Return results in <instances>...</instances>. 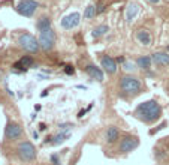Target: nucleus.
I'll return each instance as SVG.
<instances>
[{
	"label": "nucleus",
	"mask_w": 169,
	"mask_h": 165,
	"mask_svg": "<svg viewBox=\"0 0 169 165\" xmlns=\"http://www.w3.org/2000/svg\"><path fill=\"white\" fill-rule=\"evenodd\" d=\"M79 21H81V15H79L78 12H73V14L66 15V17L61 20V27H63V29L70 30V29L77 27V26L79 24Z\"/></svg>",
	"instance_id": "nucleus-7"
},
{
	"label": "nucleus",
	"mask_w": 169,
	"mask_h": 165,
	"mask_svg": "<svg viewBox=\"0 0 169 165\" xmlns=\"http://www.w3.org/2000/svg\"><path fill=\"white\" fill-rule=\"evenodd\" d=\"M118 129L115 128V126H111V128H108V132H106V141L108 143H115L118 140Z\"/></svg>",
	"instance_id": "nucleus-16"
},
{
	"label": "nucleus",
	"mask_w": 169,
	"mask_h": 165,
	"mask_svg": "<svg viewBox=\"0 0 169 165\" xmlns=\"http://www.w3.org/2000/svg\"><path fill=\"white\" fill-rule=\"evenodd\" d=\"M136 39H138L142 45H150V42H151V36H150V33H148L147 30H139V32L136 33Z\"/></svg>",
	"instance_id": "nucleus-15"
},
{
	"label": "nucleus",
	"mask_w": 169,
	"mask_h": 165,
	"mask_svg": "<svg viewBox=\"0 0 169 165\" xmlns=\"http://www.w3.org/2000/svg\"><path fill=\"white\" fill-rule=\"evenodd\" d=\"M56 44V35L51 29H46V30H42L41 35H39V45L42 50L45 51H49L51 48L54 47Z\"/></svg>",
	"instance_id": "nucleus-5"
},
{
	"label": "nucleus",
	"mask_w": 169,
	"mask_h": 165,
	"mask_svg": "<svg viewBox=\"0 0 169 165\" xmlns=\"http://www.w3.org/2000/svg\"><path fill=\"white\" fill-rule=\"evenodd\" d=\"M117 62L118 63H124V57H117Z\"/></svg>",
	"instance_id": "nucleus-26"
},
{
	"label": "nucleus",
	"mask_w": 169,
	"mask_h": 165,
	"mask_svg": "<svg viewBox=\"0 0 169 165\" xmlns=\"http://www.w3.org/2000/svg\"><path fill=\"white\" fill-rule=\"evenodd\" d=\"M0 80H2V75H0Z\"/></svg>",
	"instance_id": "nucleus-29"
},
{
	"label": "nucleus",
	"mask_w": 169,
	"mask_h": 165,
	"mask_svg": "<svg viewBox=\"0 0 169 165\" xmlns=\"http://www.w3.org/2000/svg\"><path fill=\"white\" fill-rule=\"evenodd\" d=\"M32 66H33V59H32V57H29V56L21 57V59L14 65V68H15L17 71H27V69H29V68H32Z\"/></svg>",
	"instance_id": "nucleus-11"
},
{
	"label": "nucleus",
	"mask_w": 169,
	"mask_h": 165,
	"mask_svg": "<svg viewBox=\"0 0 169 165\" xmlns=\"http://www.w3.org/2000/svg\"><path fill=\"white\" fill-rule=\"evenodd\" d=\"M21 134H23V129H21L20 125H17V123H8V125H6L5 137H6L8 140H15V138L21 137Z\"/></svg>",
	"instance_id": "nucleus-9"
},
{
	"label": "nucleus",
	"mask_w": 169,
	"mask_h": 165,
	"mask_svg": "<svg viewBox=\"0 0 169 165\" xmlns=\"http://www.w3.org/2000/svg\"><path fill=\"white\" fill-rule=\"evenodd\" d=\"M18 155H20V158L23 161L30 162V161L36 159V149H34V146L30 141H24L18 146Z\"/></svg>",
	"instance_id": "nucleus-3"
},
{
	"label": "nucleus",
	"mask_w": 169,
	"mask_h": 165,
	"mask_svg": "<svg viewBox=\"0 0 169 165\" xmlns=\"http://www.w3.org/2000/svg\"><path fill=\"white\" fill-rule=\"evenodd\" d=\"M136 114L144 122L151 123V122H156L162 116V107L159 105L156 101H147V102H142L138 105Z\"/></svg>",
	"instance_id": "nucleus-1"
},
{
	"label": "nucleus",
	"mask_w": 169,
	"mask_h": 165,
	"mask_svg": "<svg viewBox=\"0 0 169 165\" xmlns=\"http://www.w3.org/2000/svg\"><path fill=\"white\" fill-rule=\"evenodd\" d=\"M151 62H153V59H151L150 56H141L139 59L136 60L138 66L142 68V69H150V68H151Z\"/></svg>",
	"instance_id": "nucleus-17"
},
{
	"label": "nucleus",
	"mask_w": 169,
	"mask_h": 165,
	"mask_svg": "<svg viewBox=\"0 0 169 165\" xmlns=\"http://www.w3.org/2000/svg\"><path fill=\"white\" fill-rule=\"evenodd\" d=\"M166 125H168V122H163V123H162V125H159L157 128H156V129H153V131H151V132H150V134H151V135H153V134H156V132H157V131L163 129V128H165V126H166Z\"/></svg>",
	"instance_id": "nucleus-23"
},
{
	"label": "nucleus",
	"mask_w": 169,
	"mask_h": 165,
	"mask_svg": "<svg viewBox=\"0 0 169 165\" xmlns=\"http://www.w3.org/2000/svg\"><path fill=\"white\" fill-rule=\"evenodd\" d=\"M123 68H124V71H127V72H133L136 69L135 63H132V62H124Z\"/></svg>",
	"instance_id": "nucleus-22"
},
{
	"label": "nucleus",
	"mask_w": 169,
	"mask_h": 165,
	"mask_svg": "<svg viewBox=\"0 0 169 165\" xmlns=\"http://www.w3.org/2000/svg\"><path fill=\"white\" fill-rule=\"evenodd\" d=\"M36 27H37V30H39V32L46 30V29H51V20H49L48 17H42V18H39V20H37Z\"/></svg>",
	"instance_id": "nucleus-18"
},
{
	"label": "nucleus",
	"mask_w": 169,
	"mask_h": 165,
	"mask_svg": "<svg viewBox=\"0 0 169 165\" xmlns=\"http://www.w3.org/2000/svg\"><path fill=\"white\" fill-rule=\"evenodd\" d=\"M109 29H108V26H105V24H102V26H99V27H96L94 30H93V38H100V36H103L106 32H108Z\"/></svg>",
	"instance_id": "nucleus-19"
},
{
	"label": "nucleus",
	"mask_w": 169,
	"mask_h": 165,
	"mask_svg": "<svg viewBox=\"0 0 169 165\" xmlns=\"http://www.w3.org/2000/svg\"><path fill=\"white\" fill-rule=\"evenodd\" d=\"M138 12H139V6H138L136 3H130L129 8H127V12H126V20H127V23H132V21L135 20Z\"/></svg>",
	"instance_id": "nucleus-14"
},
{
	"label": "nucleus",
	"mask_w": 169,
	"mask_h": 165,
	"mask_svg": "<svg viewBox=\"0 0 169 165\" xmlns=\"http://www.w3.org/2000/svg\"><path fill=\"white\" fill-rule=\"evenodd\" d=\"M65 72H66L68 75H72V74L75 72V69H73L72 66H66V69H65Z\"/></svg>",
	"instance_id": "nucleus-25"
},
{
	"label": "nucleus",
	"mask_w": 169,
	"mask_h": 165,
	"mask_svg": "<svg viewBox=\"0 0 169 165\" xmlns=\"http://www.w3.org/2000/svg\"><path fill=\"white\" fill-rule=\"evenodd\" d=\"M138 146H139L138 138H135V137H126V138H123L121 143H120V152L129 153V152H132L133 149H136Z\"/></svg>",
	"instance_id": "nucleus-8"
},
{
	"label": "nucleus",
	"mask_w": 169,
	"mask_h": 165,
	"mask_svg": "<svg viewBox=\"0 0 169 165\" xmlns=\"http://www.w3.org/2000/svg\"><path fill=\"white\" fill-rule=\"evenodd\" d=\"M85 72L90 75L91 78H94V80H97V81H103V74H102V71L97 66H94V65H87V66H85Z\"/></svg>",
	"instance_id": "nucleus-13"
},
{
	"label": "nucleus",
	"mask_w": 169,
	"mask_h": 165,
	"mask_svg": "<svg viewBox=\"0 0 169 165\" xmlns=\"http://www.w3.org/2000/svg\"><path fill=\"white\" fill-rule=\"evenodd\" d=\"M68 138H69V132H60L58 135H56V137L53 138V140H54V141H53V144H54V146H58V144L65 143Z\"/></svg>",
	"instance_id": "nucleus-20"
},
{
	"label": "nucleus",
	"mask_w": 169,
	"mask_h": 165,
	"mask_svg": "<svg viewBox=\"0 0 169 165\" xmlns=\"http://www.w3.org/2000/svg\"><path fill=\"white\" fill-rule=\"evenodd\" d=\"M153 62L157 66H168L169 65V53H154L153 54Z\"/></svg>",
	"instance_id": "nucleus-12"
},
{
	"label": "nucleus",
	"mask_w": 169,
	"mask_h": 165,
	"mask_svg": "<svg viewBox=\"0 0 169 165\" xmlns=\"http://www.w3.org/2000/svg\"><path fill=\"white\" fill-rule=\"evenodd\" d=\"M120 86H121V90L126 93H138L141 90V82L133 77H123Z\"/></svg>",
	"instance_id": "nucleus-6"
},
{
	"label": "nucleus",
	"mask_w": 169,
	"mask_h": 165,
	"mask_svg": "<svg viewBox=\"0 0 169 165\" xmlns=\"http://www.w3.org/2000/svg\"><path fill=\"white\" fill-rule=\"evenodd\" d=\"M100 63H102V68L108 72V74H115V72H117V63H115V60H114L112 57L105 56V57H102Z\"/></svg>",
	"instance_id": "nucleus-10"
},
{
	"label": "nucleus",
	"mask_w": 169,
	"mask_h": 165,
	"mask_svg": "<svg viewBox=\"0 0 169 165\" xmlns=\"http://www.w3.org/2000/svg\"><path fill=\"white\" fill-rule=\"evenodd\" d=\"M53 162H54V165H58V161H57V156H53Z\"/></svg>",
	"instance_id": "nucleus-27"
},
{
	"label": "nucleus",
	"mask_w": 169,
	"mask_h": 165,
	"mask_svg": "<svg viewBox=\"0 0 169 165\" xmlns=\"http://www.w3.org/2000/svg\"><path fill=\"white\" fill-rule=\"evenodd\" d=\"M39 3L36 0H21L17 5V12L23 17H32L34 14V11L37 9Z\"/></svg>",
	"instance_id": "nucleus-4"
},
{
	"label": "nucleus",
	"mask_w": 169,
	"mask_h": 165,
	"mask_svg": "<svg viewBox=\"0 0 169 165\" xmlns=\"http://www.w3.org/2000/svg\"><path fill=\"white\" fill-rule=\"evenodd\" d=\"M58 128H60L61 131H65V129H69V128H73V126H72L70 123H63V125H60Z\"/></svg>",
	"instance_id": "nucleus-24"
},
{
	"label": "nucleus",
	"mask_w": 169,
	"mask_h": 165,
	"mask_svg": "<svg viewBox=\"0 0 169 165\" xmlns=\"http://www.w3.org/2000/svg\"><path fill=\"white\" fill-rule=\"evenodd\" d=\"M147 2H150V3H159L160 0H147Z\"/></svg>",
	"instance_id": "nucleus-28"
},
{
	"label": "nucleus",
	"mask_w": 169,
	"mask_h": 165,
	"mask_svg": "<svg viewBox=\"0 0 169 165\" xmlns=\"http://www.w3.org/2000/svg\"><path fill=\"white\" fill-rule=\"evenodd\" d=\"M96 8L93 6V5H90V6H87L85 8V11H84V18H93L94 15H96Z\"/></svg>",
	"instance_id": "nucleus-21"
},
{
	"label": "nucleus",
	"mask_w": 169,
	"mask_h": 165,
	"mask_svg": "<svg viewBox=\"0 0 169 165\" xmlns=\"http://www.w3.org/2000/svg\"><path fill=\"white\" fill-rule=\"evenodd\" d=\"M18 44H20V47L24 48L29 53H37L39 48H41L39 41L33 35H30V33H23V35L18 38Z\"/></svg>",
	"instance_id": "nucleus-2"
}]
</instances>
